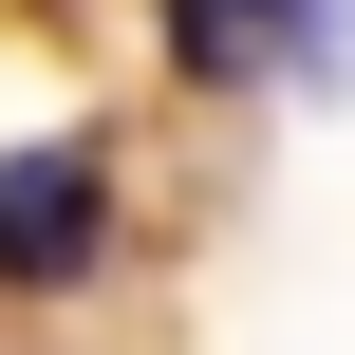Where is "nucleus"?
<instances>
[{"mask_svg": "<svg viewBox=\"0 0 355 355\" xmlns=\"http://www.w3.org/2000/svg\"><path fill=\"white\" fill-rule=\"evenodd\" d=\"M94 225H112V168L56 131V150H0V281H56V262H94Z\"/></svg>", "mask_w": 355, "mask_h": 355, "instance_id": "1", "label": "nucleus"}, {"mask_svg": "<svg viewBox=\"0 0 355 355\" xmlns=\"http://www.w3.org/2000/svg\"><path fill=\"white\" fill-rule=\"evenodd\" d=\"M281 19H318V0H168V56L187 75H262V56H300Z\"/></svg>", "mask_w": 355, "mask_h": 355, "instance_id": "2", "label": "nucleus"}]
</instances>
